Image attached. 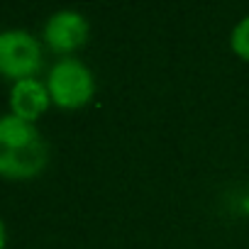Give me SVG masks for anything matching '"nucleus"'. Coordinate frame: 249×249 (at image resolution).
Segmentation results:
<instances>
[{"instance_id":"f257e3e1","label":"nucleus","mask_w":249,"mask_h":249,"mask_svg":"<svg viewBox=\"0 0 249 249\" xmlns=\"http://www.w3.org/2000/svg\"><path fill=\"white\" fill-rule=\"evenodd\" d=\"M49 149L35 122L15 115L0 117V176L27 181L44 171Z\"/></svg>"},{"instance_id":"f03ea898","label":"nucleus","mask_w":249,"mask_h":249,"mask_svg":"<svg viewBox=\"0 0 249 249\" xmlns=\"http://www.w3.org/2000/svg\"><path fill=\"white\" fill-rule=\"evenodd\" d=\"M47 90L52 100L59 107L73 110L86 105L95 93V81L88 66H83L78 59H61L47 78Z\"/></svg>"},{"instance_id":"7ed1b4c3","label":"nucleus","mask_w":249,"mask_h":249,"mask_svg":"<svg viewBox=\"0 0 249 249\" xmlns=\"http://www.w3.org/2000/svg\"><path fill=\"white\" fill-rule=\"evenodd\" d=\"M42 66V47L25 30L0 32V76L25 81L32 78Z\"/></svg>"},{"instance_id":"20e7f679","label":"nucleus","mask_w":249,"mask_h":249,"mask_svg":"<svg viewBox=\"0 0 249 249\" xmlns=\"http://www.w3.org/2000/svg\"><path fill=\"white\" fill-rule=\"evenodd\" d=\"M44 39L49 49L59 54H69L86 44L88 39V22L76 10H59L44 25Z\"/></svg>"},{"instance_id":"39448f33","label":"nucleus","mask_w":249,"mask_h":249,"mask_svg":"<svg viewBox=\"0 0 249 249\" xmlns=\"http://www.w3.org/2000/svg\"><path fill=\"white\" fill-rule=\"evenodd\" d=\"M49 103H52V95L47 90V83H42L37 78H25V81L13 83V90H10V110L13 112L10 115L35 122L39 115H44Z\"/></svg>"},{"instance_id":"423d86ee","label":"nucleus","mask_w":249,"mask_h":249,"mask_svg":"<svg viewBox=\"0 0 249 249\" xmlns=\"http://www.w3.org/2000/svg\"><path fill=\"white\" fill-rule=\"evenodd\" d=\"M232 49L237 56L249 61V15L239 20V25L232 30Z\"/></svg>"},{"instance_id":"0eeeda50","label":"nucleus","mask_w":249,"mask_h":249,"mask_svg":"<svg viewBox=\"0 0 249 249\" xmlns=\"http://www.w3.org/2000/svg\"><path fill=\"white\" fill-rule=\"evenodd\" d=\"M5 242H8V234H5V225L0 220V249H5Z\"/></svg>"}]
</instances>
